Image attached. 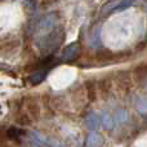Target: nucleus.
Masks as SVG:
<instances>
[{
    "mask_svg": "<svg viewBox=\"0 0 147 147\" xmlns=\"http://www.w3.org/2000/svg\"><path fill=\"white\" fill-rule=\"evenodd\" d=\"M78 52H79V43L78 41H72V43H70L69 45H66L63 48L61 58L63 61H72L78 56Z\"/></svg>",
    "mask_w": 147,
    "mask_h": 147,
    "instance_id": "nucleus-4",
    "label": "nucleus"
},
{
    "mask_svg": "<svg viewBox=\"0 0 147 147\" xmlns=\"http://www.w3.org/2000/svg\"><path fill=\"white\" fill-rule=\"evenodd\" d=\"M114 119L116 123H119V124H125V123H128V120H129V115H128V111L124 109H120L116 111V114L114 115Z\"/></svg>",
    "mask_w": 147,
    "mask_h": 147,
    "instance_id": "nucleus-9",
    "label": "nucleus"
},
{
    "mask_svg": "<svg viewBox=\"0 0 147 147\" xmlns=\"http://www.w3.org/2000/svg\"><path fill=\"white\" fill-rule=\"evenodd\" d=\"M101 124L103 125L106 129H112L115 125V119L112 115H110L109 112H105V114H102L101 116Z\"/></svg>",
    "mask_w": 147,
    "mask_h": 147,
    "instance_id": "nucleus-8",
    "label": "nucleus"
},
{
    "mask_svg": "<svg viewBox=\"0 0 147 147\" xmlns=\"http://www.w3.org/2000/svg\"><path fill=\"white\" fill-rule=\"evenodd\" d=\"M119 4H120V0H109V1L102 7V13H103V14H109V13H111V12H115Z\"/></svg>",
    "mask_w": 147,
    "mask_h": 147,
    "instance_id": "nucleus-10",
    "label": "nucleus"
},
{
    "mask_svg": "<svg viewBox=\"0 0 147 147\" xmlns=\"http://www.w3.org/2000/svg\"><path fill=\"white\" fill-rule=\"evenodd\" d=\"M134 1H136V0H121V1H120V4L117 5V8H116V10H115V12H124V10L129 9V8L134 4Z\"/></svg>",
    "mask_w": 147,
    "mask_h": 147,
    "instance_id": "nucleus-11",
    "label": "nucleus"
},
{
    "mask_svg": "<svg viewBox=\"0 0 147 147\" xmlns=\"http://www.w3.org/2000/svg\"><path fill=\"white\" fill-rule=\"evenodd\" d=\"M51 69H52V66H44V67H41V69H38L36 71H34L30 75L28 81H30L32 85H38V84H40L41 81L47 78V75H48V72L51 71Z\"/></svg>",
    "mask_w": 147,
    "mask_h": 147,
    "instance_id": "nucleus-3",
    "label": "nucleus"
},
{
    "mask_svg": "<svg viewBox=\"0 0 147 147\" xmlns=\"http://www.w3.org/2000/svg\"><path fill=\"white\" fill-rule=\"evenodd\" d=\"M57 21H58V14H57L56 12H52V13H49V14H47L45 17H43V20L39 22L38 28H36L38 34L41 36V35L48 34L49 31H52L53 28H56Z\"/></svg>",
    "mask_w": 147,
    "mask_h": 147,
    "instance_id": "nucleus-2",
    "label": "nucleus"
},
{
    "mask_svg": "<svg viewBox=\"0 0 147 147\" xmlns=\"http://www.w3.org/2000/svg\"><path fill=\"white\" fill-rule=\"evenodd\" d=\"M88 43L92 48H94V49L99 48V45H101V27H99V26H97V27L92 31V34L88 38Z\"/></svg>",
    "mask_w": 147,
    "mask_h": 147,
    "instance_id": "nucleus-6",
    "label": "nucleus"
},
{
    "mask_svg": "<svg viewBox=\"0 0 147 147\" xmlns=\"http://www.w3.org/2000/svg\"><path fill=\"white\" fill-rule=\"evenodd\" d=\"M63 36H65L63 31L58 27L53 28V30L49 31V32L45 34V35H41L40 38H39V41H38L41 53L48 54V56L52 54L59 45H61L62 40H63Z\"/></svg>",
    "mask_w": 147,
    "mask_h": 147,
    "instance_id": "nucleus-1",
    "label": "nucleus"
},
{
    "mask_svg": "<svg viewBox=\"0 0 147 147\" xmlns=\"http://www.w3.org/2000/svg\"><path fill=\"white\" fill-rule=\"evenodd\" d=\"M137 110L141 112V114H147V98H140L137 99Z\"/></svg>",
    "mask_w": 147,
    "mask_h": 147,
    "instance_id": "nucleus-12",
    "label": "nucleus"
},
{
    "mask_svg": "<svg viewBox=\"0 0 147 147\" xmlns=\"http://www.w3.org/2000/svg\"><path fill=\"white\" fill-rule=\"evenodd\" d=\"M102 143V137L96 132H92L88 136V140H86V146L88 147H98Z\"/></svg>",
    "mask_w": 147,
    "mask_h": 147,
    "instance_id": "nucleus-7",
    "label": "nucleus"
},
{
    "mask_svg": "<svg viewBox=\"0 0 147 147\" xmlns=\"http://www.w3.org/2000/svg\"><path fill=\"white\" fill-rule=\"evenodd\" d=\"M84 121H85V125L90 130H97L99 128V124H101V117H99L96 112H89L85 116Z\"/></svg>",
    "mask_w": 147,
    "mask_h": 147,
    "instance_id": "nucleus-5",
    "label": "nucleus"
}]
</instances>
